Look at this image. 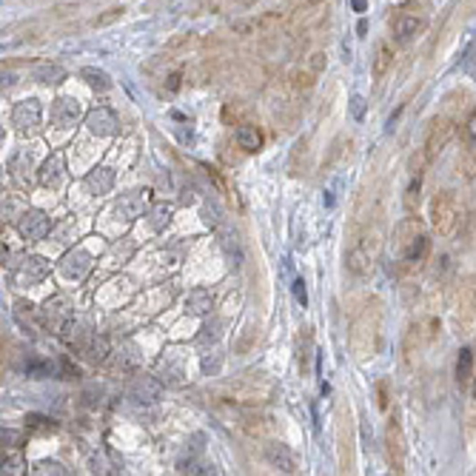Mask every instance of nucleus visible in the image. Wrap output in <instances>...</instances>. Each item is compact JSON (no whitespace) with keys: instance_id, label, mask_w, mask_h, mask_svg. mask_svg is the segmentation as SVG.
<instances>
[{"instance_id":"1","label":"nucleus","mask_w":476,"mask_h":476,"mask_svg":"<svg viewBox=\"0 0 476 476\" xmlns=\"http://www.w3.org/2000/svg\"><path fill=\"white\" fill-rule=\"evenodd\" d=\"M382 300L371 297L365 300V305L356 311V316L351 320V331H348V345L351 354L356 359H374L380 354L382 345Z\"/></svg>"},{"instance_id":"2","label":"nucleus","mask_w":476,"mask_h":476,"mask_svg":"<svg viewBox=\"0 0 476 476\" xmlns=\"http://www.w3.org/2000/svg\"><path fill=\"white\" fill-rule=\"evenodd\" d=\"M274 397V382L266 374H240L237 380L220 382L211 388V399L223 405H237V408H259Z\"/></svg>"},{"instance_id":"3","label":"nucleus","mask_w":476,"mask_h":476,"mask_svg":"<svg viewBox=\"0 0 476 476\" xmlns=\"http://www.w3.org/2000/svg\"><path fill=\"white\" fill-rule=\"evenodd\" d=\"M382 243H385V229H382V220L377 217L374 223H368L365 231L356 237V243L348 248V257H345V266L351 274L356 277H368L374 269V262L380 259L382 254Z\"/></svg>"},{"instance_id":"4","label":"nucleus","mask_w":476,"mask_h":476,"mask_svg":"<svg viewBox=\"0 0 476 476\" xmlns=\"http://www.w3.org/2000/svg\"><path fill=\"white\" fill-rule=\"evenodd\" d=\"M428 214H431V229L445 240L454 237L462 226V208L454 191H437L428 205Z\"/></svg>"},{"instance_id":"5","label":"nucleus","mask_w":476,"mask_h":476,"mask_svg":"<svg viewBox=\"0 0 476 476\" xmlns=\"http://www.w3.org/2000/svg\"><path fill=\"white\" fill-rule=\"evenodd\" d=\"M451 316H454V328L459 337H470L476 331V274L465 277L456 285Z\"/></svg>"},{"instance_id":"6","label":"nucleus","mask_w":476,"mask_h":476,"mask_svg":"<svg viewBox=\"0 0 476 476\" xmlns=\"http://www.w3.org/2000/svg\"><path fill=\"white\" fill-rule=\"evenodd\" d=\"M454 134H456V120L451 115H437L425 129V143H422V148H425L431 160H437L448 148V143L454 140Z\"/></svg>"},{"instance_id":"7","label":"nucleus","mask_w":476,"mask_h":476,"mask_svg":"<svg viewBox=\"0 0 476 476\" xmlns=\"http://www.w3.org/2000/svg\"><path fill=\"white\" fill-rule=\"evenodd\" d=\"M331 4L328 0H305V4H297L291 23L294 29H314V26H323L328 20Z\"/></svg>"},{"instance_id":"8","label":"nucleus","mask_w":476,"mask_h":476,"mask_svg":"<svg viewBox=\"0 0 476 476\" xmlns=\"http://www.w3.org/2000/svg\"><path fill=\"white\" fill-rule=\"evenodd\" d=\"M385 454H388V465H391V473L402 476L405 473V434H402V425L397 419L388 422V428H385Z\"/></svg>"},{"instance_id":"9","label":"nucleus","mask_w":476,"mask_h":476,"mask_svg":"<svg viewBox=\"0 0 476 476\" xmlns=\"http://www.w3.org/2000/svg\"><path fill=\"white\" fill-rule=\"evenodd\" d=\"M86 129L97 137H112L120 129V117L112 105H94V109L86 115Z\"/></svg>"},{"instance_id":"10","label":"nucleus","mask_w":476,"mask_h":476,"mask_svg":"<svg viewBox=\"0 0 476 476\" xmlns=\"http://www.w3.org/2000/svg\"><path fill=\"white\" fill-rule=\"evenodd\" d=\"M40 120H43V109L34 97L29 100H20L12 112V126L20 131V134H34L40 129Z\"/></svg>"},{"instance_id":"11","label":"nucleus","mask_w":476,"mask_h":476,"mask_svg":"<svg viewBox=\"0 0 476 476\" xmlns=\"http://www.w3.org/2000/svg\"><path fill=\"white\" fill-rule=\"evenodd\" d=\"M49 229H51V220L43 214L40 208H29L18 217V231L23 240H46L49 237Z\"/></svg>"},{"instance_id":"12","label":"nucleus","mask_w":476,"mask_h":476,"mask_svg":"<svg viewBox=\"0 0 476 476\" xmlns=\"http://www.w3.org/2000/svg\"><path fill=\"white\" fill-rule=\"evenodd\" d=\"M46 277H49V262L43 257H37V254L23 257V262H20V266H15V274H12V280L18 285H23V288L26 285H37Z\"/></svg>"},{"instance_id":"13","label":"nucleus","mask_w":476,"mask_h":476,"mask_svg":"<svg viewBox=\"0 0 476 476\" xmlns=\"http://www.w3.org/2000/svg\"><path fill=\"white\" fill-rule=\"evenodd\" d=\"M277 26H283V15H280V12H266V15H257V18L231 23V32H234V34H243V37H251V34L269 32V29H277Z\"/></svg>"},{"instance_id":"14","label":"nucleus","mask_w":476,"mask_h":476,"mask_svg":"<svg viewBox=\"0 0 476 476\" xmlns=\"http://www.w3.org/2000/svg\"><path fill=\"white\" fill-rule=\"evenodd\" d=\"M80 115H83V109L75 97H58L55 105H51V123L58 129H72L80 120Z\"/></svg>"},{"instance_id":"15","label":"nucleus","mask_w":476,"mask_h":476,"mask_svg":"<svg viewBox=\"0 0 476 476\" xmlns=\"http://www.w3.org/2000/svg\"><path fill=\"white\" fill-rule=\"evenodd\" d=\"M129 397L137 405H154V402H160V397H163V385L157 382L154 377H137L131 382V388H129Z\"/></svg>"},{"instance_id":"16","label":"nucleus","mask_w":476,"mask_h":476,"mask_svg":"<svg viewBox=\"0 0 476 476\" xmlns=\"http://www.w3.org/2000/svg\"><path fill=\"white\" fill-rule=\"evenodd\" d=\"M428 29V20H425V15H397L394 20H391V32H394V37L397 40H413L416 34H422Z\"/></svg>"},{"instance_id":"17","label":"nucleus","mask_w":476,"mask_h":476,"mask_svg":"<svg viewBox=\"0 0 476 476\" xmlns=\"http://www.w3.org/2000/svg\"><path fill=\"white\" fill-rule=\"evenodd\" d=\"M91 266H94L91 254H89L86 248H75V251H69V254L63 257L60 271H63L69 280H80V277H86V274L91 271Z\"/></svg>"},{"instance_id":"18","label":"nucleus","mask_w":476,"mask_h":476,"mask_svg":"<svg viewBox=\"0 0 476 476\" xmlns=\"http://www.w3.org/2000/svg\"><path fill=\"white\" fill-rule=\"evenodd\" d=\"M419 234H425V223H422L416 214H408L405 220H399L397 223V229H394V251L399 254L411 240H416Z\"/></svg>"},{"instance_id":"19","label":"nucleus","mask_w":476,"mask_h":476,"mask_svg":"<svg viewBox=\"0 0 476 476\" xmlns=\"http://www.w3.org/2000/svg\"><path fill=\"white\" fill-rule=\"evenodd\" d=\"M63 174H66V169H63V154H51L49 160L40 166L37 180H40L43 188H60Z\"/></svg>"},{"instance_id":"20","label":"nucleus","mask_w":476,"mask_h":476,"mask_svg":"<svg viewBox=\"0 0 476 476\" xmlns=\"http://www.w3.org/2000/svg\"><path fill=\"white\" fill-rule=\"evenodd\" d=\"M146 205H148V191H134V194L120 197L117 214H120V220H137L146 211Z\"/></svg>"},{"instance_id":"21","label":"nucleus","mask_w":476,"mask_h":476,"mask_svg":"<svg viewBox=\"0 0 476 476\" xmlns=\"http://www.w3.org/2000/svg\"><path fill=\"white\" fill-rule=\"evenodd\" d=\"M394 66V46L388 40H380L374 49V60H371V75L374 80H382Z\"/></svg>"},{"instance_id":"22","label":"nucleus","mask_w":476,"mask_h":476,"mask_svg":"<svg viewBox=\"0 0 476 476\" xmlns=\"http://www.w3.org/2000/svg\"><path fill=\"white\" fill-rule=\"evenodd\" d=\"M234 143H237V148H240L243 154H254V151L262 148V131H259L257 126L243 123V126L237 129V134H234Z\"/></svg>"},{"instance_id":"23","label":"nucleus","mask_w":476,"mask_h":476,"mask_svg":"<svg viewBox=\"0 0 476 476\" xmlns=\"http://www.w3.org/2000/svg\"><path fill=\"white\" fill-rule=\"evenodd\" d=\"M266 459H269L274 468H280L283 473H294V470H297V459H294V454H291L283 442L269 445V448H266Z\"/></svg>"},{"instance_id":"24","label":"nucleus","mask_w":476,"mask_h":476,"mask_svg":"<svg viewBox=\"0 0 476 476\" xmlns=\"http://www.w3.org/2000/svg\"><path fill=\"white\" fill-rule=\"evenodd\" d=\"M86 188L91 194H109L115 188V172L112 169H94L91 174H86Z\"/></svg>"},{"instance_id":"25","label":"nucleus","mask_w":476,"mask_h":476,"mask_svg":"<svg viewBox=\"0 0 476 476\" xmlns=\"http://www.w3.org/2000/svg\"><path fill=\"white\" fill-rule=\"evenodd\" d=\"M473 382V351L470 348H462L459 351V359H456V385L462 391H468Z\"/></svg>"},{"instance_id":"26","label":"nucleus","mask_w":476,"mask_h":476,"mask_svg":"<svg viewBox=\"0 0 476 476\" xmlns=\"http://www.w3.org/2000/svg\"><path fill=\"white\" fill-rule=\"evenodd\" d=\"M314 83H316V75L311 69H291V75H288V86L297 94H308L314 89Z\"/></svg>"},{"instance_id":"27","label":"nucleus","mask_w":476,"mask_h":476,"mask_svg":"<svg viewBox=\"0 0 476 476\" xmlns=\"http://www.w3.org/2000/svg\"><path fill=\"white\" fill-rule=\"evenodd\" d=\"M83 354L91 359V362H103L105 356H109V340L105 337H89L86 342H83Z\"/></svg>"},{"instance_id":"28","label":"nucleus","mask_w":476,"mask_h":476,"mask_svg":"<svg viewBox=\"0 0 476 476\" xmlns=\"http://www.w3.org/2000/svg\"><path fill=\"white\" fill-rule=\"evenodd\" d=\"M80 77L94 89V91H109L112 89V77L105 75L103 69H94V66H86L83 72H80Z\"/></svg>"},{"instance_id":"29","label":"nucleus","mask_w":476,"mask_h":476,"mask_svg":"<svg viewBox=\"0 0 476 476\" xmlns=\"http://www.w3.org/2000/svg\"><path fill=\"white\" fill-rule=\"evenodd\" d=\"M34 80H37V83H43V86H55V83H63V80H66V69H63V66H51V63H46V66H37V72H34Z\"/></svg>"},{"instance_id":"30","label":"nucleus","mask_w":476,"mask_h":476,"mask_svg":"<svg viewBox=\"0 0 476 476\" xmlns=\"http://www.w3.org/2000/svg\"><path fill=\"white\" fill-rule=\"evenodd\" d=\"M186 311H188V314H208V311H211V294H208L205 288L191 291L188 300H186Z\"/></svg>"},{"instance_id":"31","label":"nucleus","mask_w":476,"mask_h":476,"mask_svg":"<svg viewBox=\"0 0 476 476\" xmlns=\"http://www.w3.org/2000/svg\"><path fill=\"white\" fill-rule=\"evenodd\" d=\"M311 356H314V340H311V331L302 328V331H300V345H297V359H300V368H302V371H308Z\"/></svg>"},{"instance_id":"32","label":"nucleus","mask_w":476,"mask_h":476,"mask_svg":"<svg viewBox=\"0 0 476 476\" xmlns=\"http://www.w3.org/2000/svg\"><path fill=\"white\" fill-rule=\"evenodd\" d=\"M422 180H425V174H413V172H411V183H408V188H405V208H408V211H416V208H419Z\"/></svg>"},{"instance_id":"33","label":"nucleus","mask_w":476,"mask_h":476,"mask_svg":"<svg viewBox=\"0 0 476 476\" xmlns=\"http://www.w3.org/2000/svg\"><path fill=\"white\" fill-rule=\"evenodd\" d=\"M459 140H462V148H476V109H470V115L465 117L459 129Z\"/></svg>"},{"instance_id":"34","label":"nucleus","mask_w":476,"mask_h":476,"mask_svg":"<svg viewBox=\"0 0 476 476\" xmlns=\"http://www.w3.org/2000/svg\"><path fill=\"white\" fill-rule=\"evenodd\" d=\"M58 371V368H55V362H49V359H29L26 362V374L29 377H51V374H55Z\"/></svg>"},{"instance_id":"35","label":"nucleus","mask_w":476,"mask_h":476,"mask_svg":"<svg viewBox=\"0 0 476 476\" xmlns=\"http://www.w3.org/2000/svg\"><path fill=\"white\" fill-rule=\"evenodd\" d=\"M459 174H462L465 180H473V177H476V148H462Z\"/></svg>"},{"instance_id":"36","label":"nucleus","mask_w":476,"mask_h":476,"mask_svg":"<svg viewBox=\"0 0 476 476\" xmlns=\"http://www.w3.org/2000/svg\"><path fill=\"white\" fill-rule=\"evenodd\" d=\"M4 473H9V476H20V473H26V459H23V454H20V451L6 454V459H4Z\"/></svg>"},{"instance_id":"37","label":"nucleus","mask_w":476,"mask_h":476,"mask_svg":"<svg viewBox=\"0 0 476 476\" xmlns=\"http://www.w3.org/2000/svg\"><path fill=\"white\" fill-rule=\"evenodd\" d=\"M220 243H223V248H226V254H229V259H234V262H240V243H237V234L234 231H220Z\"/></svg>"},{"instance_id":"38","label":"nucleus","mask_w":476,"mask_h":476,"mask_svg":"<svg viewBox=\"0 0 476 476\" xmlns=\"http://www.w3.org/2000/svg\"><path fill=\"white\" fill-rule=\"evenodd\" d=\"M123 15H126V9H123V6H115V9H109V12H103L100 18H94V20H91V26H94V29H105V26L117 23Z\"/></svg>"},{"instance_id":"39","label":"nucleus","mask_w":476,"mask_h":476,"mask_svg":"<svg viewBox=\"0 0 476 476\" xmlns=\"http://www.w3.org/2000/svg\"><path fill=\"white\" fill-rule=\"evenodd\" d=\"M172 214H174V208H172V205H166V202H163V205H157V208L151 211V220H154L151 226H154V231H160V229L172 220Z\"/></svg>"},{"instance_id":"40","label":"nucleus","mask_w":476,"mask_h":476,"mask_svg":"<svg viewBox=\"0 0 476 476\" xmlns=\"http://www.w3.org/2000/svg\"><path fill=\"white\" fill-rule=\"evenodd\" d=\"M202 172L208 174V180H211V183L217 186V191H220V194H229V186H226V180H223V174H220L217 169H211L208 163H202Z\"/></svg>"},{"instance_id":"41","label":"nucleus","mask_w":476,"mask_h":476,"mask_svg":"<svg viewBox=\"0 0 476 476\" xmlns=\"http://www.w3.org/2000/svg\"><path fill=\"white\" fill-rule=\"evenodd\" d=\"M220 365H223V359H220L217 351L202 356V371H205V374H217V371H220Z\"/></svg>"},{"instance_id":"42","label":"nucleus","mask_w":476,"mask_h":476,"mask_svg":"<svg viewBox=\"0 0 476 476\" xmlns=\"http://www.w3.org/2000/svg\"><path fill=\"white\" fill-rule=\"evenodd\" d=\"M326 63H328V58H326V51H314V55L308 58V69H311L314 75H320V72H326Z\"/></svg>"},{"instance_id":"43","label":"nucleus","mask_w":476,"mask_h":476,"mask_svg":"<svg viewBox=\"0 0 476 476\" xmlns=\"http://www.w3.org/2000/svg\"><path fill=\"white\" fill-rule=\"evenodd\" d=\"M26 425H32V428H37V431H55V422L46 419V416H34V413L26 419Z\"/></svg>"},{"instance_id":"44","label":"nucleus","mask_w":476,"mask_h":476,"mask_svg":"<svg viewBox=\"0 0 476 476\" xmlns=\"http://www.w3.org/2000/svg\"><path fill=\"white\" fill-rule=\"evenodd\" d=\"M240 117H243V109H237L234 103L223 105V123H240Z\"/></svg>"},{"instance_id":"45","label":"nucleus","mask_w":476,"mask_h":476,"mask_svg":"<svg viewBox=\"0 0 476 476\" xmlns=\"http://www.w3.org/2000/svg\"><path fill=\"white\" fill-rule=\"evenodd\" d=\"M351 115H354L356 120H362V117H365V100H362L359 94H354V97H351Z\"/></svg>"},{"instance_id":"46","label":"nucleus","mask_w":476,"mask_h":476,"mask_svg":"<svg viewBox=\"0 0 476 476\" xmlns=\"http://www.w3.org/2000/svg\"><path fill=\"white\" fill-rule=\"evenodd\" d=\"M180 86H183V72L177 69V72H172V75L166 77V89H169V91H180Z\"/></svg>"},{"instance_id":"47","label":"nucleus","mask_w":476,"mask_h":476,"mask_svg":"<svg viewBox=\"0 0 476 476\" xmlns=\"http://www.w3.org/2000/svg\"><path fill=\"white\" fill-rule=\"evenodd\" d=\"M294 297H297V302L305 308L308 305V291H305V283L302 280H294Z\"/></svg>"},{"instance_id":"48","label":"nucleus","mask_w":476,"mask_h":476,"mask_svg":"<svg viewBox=\"0 0 476 476\" xmlns=\"http://www.w3.org/2000/svg\"><path fill=\"white\" fill-rule=\"evenodd\" d=\"M377 397H380V408H388V382L385 380L377 382Z\"/></svg>"},{"instance_id":"49","label":"nucleus","mask_w":476,"mask_h":476,"mask_svg":"<svg viewBox=\"0 0 476 476\" xmlns=\"http://www.w3.org/2000/svg\"><path fill=\"white\" fill-rule=\"evenodd\" d=\"M40 468H43L46 473H58V476H63V473H66V468H63V465H58V462H40Z\"/></svg>"},{"instance_id":"50","label":"nucleus","mask_w":476,"mask_h":476,"mask_svg":"<svg viewBox=\"0 0 476 476\" xmlns=\"http://www.w3.org/2000/svg\"><path fill=\"white\" fill-rule=\"evenodd\" d=\"M254 337H257V334H254V328H248V331H245V340L237 345V351H248V345H251V340H254Z\"/></svg>"},{"instance_id":"51","label":"nucleus","mask_w":476,"mask_h":476,"mask_svg":"<svg viewBox=\"0 0 476 476\" xmlns=\"http://www.w3.org/2000/svg\"><path fill=\"white\" fill-rule=\"evenodd\" d=\"M351 4H354L356 12H365V0H351Z\"/></svg>"},{"instance_id":"52","label":"nucleus","mask_w":476,"mask_h":476,"mask_svg":"<svg viewBox=\"0 0 476 476\" xmlns=\"http://www.w3.org/2000/svg\"><path fill=\"white\" fill-rule=\"evenodd\" d=\"M356 32H359V34H365V32H368V23H365V20H359V26H356Z\"/></svg>"},{"instance_id":"53","label":"nucleus","mask_w":476,"mask_h":476,"mask_svg":"<svg viewBox=\"0 0 476 476\" xmlns=\"http://www.w3.org/2000/svg\"><path fill=\"white\" fill-rule=\"evenodd\" d=\"M300 4H305V0H300Z\"/></svg>"}]
</instances>
